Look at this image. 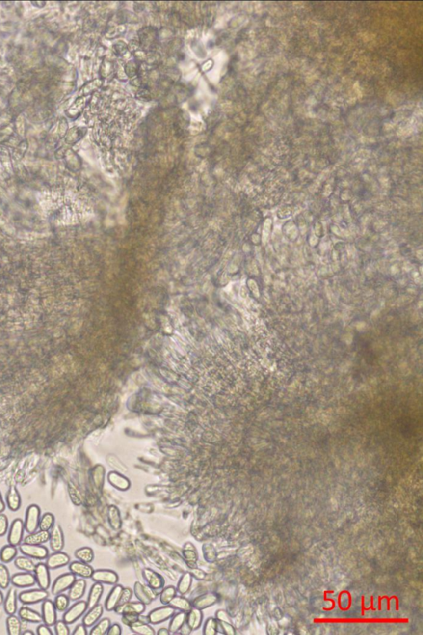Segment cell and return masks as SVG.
I'll list each match as a JSON object with an SVG mask.
<instances>
[{
    "instance_id": "e575fe53",
    "label": "cell",
    "mask_w": 423,
    "mask_h": 635,
    "mask_svg": "<svg viewBox=\"0 0 423 635\" xmlns=\"http://www.w3.org/2000/svg\"><path fill=\"white\" fill-rule=\"evenodd\" d=\"M192 582H193V576L191 575V573L189 572L184 573L178 582L177 588H176L177 592L181 594V596L188 593L190 590Z\"/></svg>"
},
{
    "instance_id": "484cf974",
    "label": "cell",
    "mask_w": 423,
    "mask_h": 635,
    "mask_svg": "<svg viewBox=\"0 0 423 635\" xmlns=\"http://www.w3.org/2000/svg\"><path fill=\"white\" fill-rule=\"evenodd\" d=\"M6 503L7 507L13 512H16L21 508L22 498L19 491L16 487H11L6 494Z\"/></svg>"
},
{
    "instance_id": "db71d44e",
    "label": "cell",
    "mask_w": 423,
    "mask_h": 635,
    "mask_svg": "<svg viewBox=\"0 0 423 635\" xmlns=\"http://www.w3.org/2000/svg\"><path fill=\"white\" fill-rule=\"evenodd\" d=\"M190 573L191 575L193 576V578H195L198 580H204L205 577H206V574H205L204 571L199 569V568H193Z\"/></svg>"
},
{
    "instance_id": "6f0895ef",
    "label": "cell",
    "mask_w": 423,
    "mask_h": 635,
    "mask_svg": "<svg viewBox=\"0 0 423 635\" xmlns=\"http://www.w3.org/2000/svg\"><path fill=\"white\" fill-rule=\"evenodd\" d=\"M5 509H6L5 502H4V500H3V497H2V494H1V492H0V514H1V513H3V511L5 510Z\"/></svg>"
},
{
    "instance_id": "7a4b0ae2",
    "label": "cell",
    "mask_w": 423,
    "mask_h": 635,
    "mask_svg": "<svg viewBox=\"0 0 423 635\" xmlns=\"http://www.w3.org/2000/svg\"><path fill=\"white\" fill-rule=\"evenodd\" d=\"M49 597V592L44 589H30L19 594V601L22 604L35 605L42 603Z\"/></svg>"
},
{
    "instance_id": "d6a6232c",
    "label": "cell",
    "mask_w": 423,
    "mask_h": 635,
    "mask_svg": "<svg viewBox=\"0 0 423 635\" xmlns=\"http://www.w3.org/2000/svg\"><path fill=\"white\" fill-rule=\"evenodd\" d=\"M183 555L185 559L186 563L188 564V567L192 568L193 567L192 565H193L194 567H196V562L198 561L199 554H198L196 548L193 546V544H190V543L185 544V546L184 548Z\"/></svg>"
},
{
    "instance_id": "7402d4cb",
    "label": "cell",
    "mask_w": 423,
    "mask_h": 635,
    "mask_svg": "<svg viewBox=\"0 0 423 635\" xmlns=\"http://www.w3.org/2000/svg\"><path fill=\"white\" fill-rule=\"evenodd\" d=\"M203 619H204V614L201 609L193 607L191 608L189 611L187 612L186 625H188L192 630H199L203 622Z\"/></svg>"
},
{
    "instance_id": "9c48e42d",
    "label": "cell",
    "mask_w": 423,
    "mask_h": 635,
    "mask_svg": "<svg viewBox=\"0 0 423 635\" xmlns=\"http://www.w3.org/2000/svg\"><path fill=\"white\" fill-rule=\"evenodd\" d=\"M33 574L36 579V583L39 586V588L48 590L52 584V580H51L50 569L48 568L46 563L39 562L36 564Z\"/></svg>"
},
{
    "instance_id": "ee69618b",
    "label": "cell",
    "mask_w": 423,
    "mask_h": 635,
    "mask_svg": "<svg viewBox=\"0 0 423 635\" xmlns=\"http://www.w3.org/2000/svg\"><path fill=\"white\" fill-rule=\"evenodd\" d=\"M11 583L9 570L4 563H0V589H7Z\"/></svg>"
},
{
    "instance_id": "4316f807",
    "label": "cell",
    "mask_w": 423,
    "mask_h": 635,
    "mask_svg": "<svg viewBox=\"0 0 423 635\" xmlns=\"http://www.w3.org/2000/svg\"><path fill=\"white\" fill-rule=\"evenodd\" d=\"M105 591L104 585L100 582H95L94 585H92L90 591H89V596H88V609H90L92 607H95L100 603V600L102 598L103 594Z\"/></svg>"
},
{
    "instance_id": "3957f363",
    "label": "cell",
    "mask_w": 423,
    "mask_h": 635,
    "mask_svg": "<svg viewBox=\"0 0 423 635\" xmlns=\"http://www.w3.org/2000/svg\"><path fill=\"white\" fill-rule=\"evenodd\" d=\"M87 609H88L87 601H77V602L66 609L63 614L62 620L66 624L72 625L85 614Z\"/></svg>"
},
{
    "instance_id": "ac0fdd59",
    "label": "cell",
    "mask_w": 423,
    "mask_h": 635,
    "mask_svg": "<svg viewBox=\"0 0 423 635\" xmlns=\"http://www.w3.org/2000/svg\"><path fill=\"white\" fill-rule=\"evenodd\" d=\"M145 610H146V605H144L143 603H141L140 601L139 602H131V601H129L128 603L123 605V606L117 607L114 609V611L118 614H121V615L125 614L140 615V614H143Z\"/></svg>"
},
{
    "instance_id": "7dc6e473",
    "label": "cell",
    "mask_w": 423,
    "mask_h": 635,
    "mask_svg": "<svg viewBox=\"0 0 423 635\" xmlns=\"http://www.w3.org/2000/svg\"><path fill=\"white\" fill-rule=\"evenodd\" d=\"M133 596V592L130 588H123V592L121 594L120 599L118 601V604L117 607H120L123 605L128 603L131 601L132 597Z\"/></svg>"
},
{
    "instance_id": "2e32d148",
    "label": "cell",
    "mask_w": 423,
    "mask_h": 635,
    "mask_svg": "<svg viewBox=\"0 0 423 635\" xmlns=\"http://www.w3.org/2000/svg\"><path fill=\"white\" fill-rule=\"evenodd\" d=\"M143 578L147 585L156 591H159L160 589L164 588V585H165L164 578L161 575H159V573L155 572L154 570L150 569V568L144 569Z\"/></svg>"
},
{
    "instance_id": "f1b7e54d",
    "label": "cell",
    "mask_w": 423,
    "mask_h": 635,
    "mask_svg": "<svg viewBox=\"0 0 423 635\" xmlns=\"http://www.w3.org/2000/svg\"><path fill=\"white\" fill-rule=\"evenodd\" d=\"M108 481L113 487H115L119 491H127L130 487L129 480L118 472H111L108 474Z\"/></svg>"
},
{
    "instance_id": "f5cc1de1",
    "label": "cell",
    "mask_w": 423,
    "mask_h": 635,
    "mask_svg": "<svg viewBox=\"0 0 423 635\" xmlns=\"http://www.w3.org/2000/svg\"><path fill=\"white\" fill-rule=\"evenodd\" d=\"M107 635H122V627L118 624H113L110 625L109 629L107 630Z\"/></svg>"
},
{
    "instance_id": "bcb514c9",
    "label": "cell",
    "mask_w": 423,
    "mask_h": 635,
    "mask_svg": "<svg viewBox=\"0 0 423 635\" xmlns=\"http://www.w3.org/2000/svg\"><path fill=\"white\" fill-rule=\"evenodd\" d=\"M221 629V633L227 635H233L236 634V630L232 625V623L218 621V630Z\"/></svg>"
},
{
    "instance_id": "74e56055",
    "label": "cell",
    "mask_w": 423,
    "mask_h": 635,
    "mask_svg": "<svg viewBox=\"0 0 423 635\" xmlns=\"http://www.w3.org/2000/svg\"><path fill=\"white\" fill-rule=\"evenodd\" d=\"M75 557L80 562L85 563H91L94 559V552L93 549L89 547H83L77 549L75 552Z\"/></svg>"
},
{
    "instance_id": "f6af8a7d",
    "label": "cell",
    "mask_w": 423,
    "mask_h": 635,
    "mask_svg": "<svg viewBox=\"0 0 423 635\" xmlns=\"http://www.w3.org/2000/svg\"><path fill=\"white\" fill-rule=\"evenodd\" d=\"M54 626L55 635H70L71 631L69 629L68 624H66L64 620H56Z\"/></svg>"
},
{
    "instance_id": "8fae6325",
    "label": "cell",
    "mask_w": 423,
    "mask_h": 635,
    "mask_svg": "<svg viewBox=\"0 0 423 635\" xmlns=\"http://www.w3.org/2000/svg\"><path fill=\"white\" fill-rule=\"evenodd\" d=\"M42 622L48 625L53 626L57 620V610L55 609L54 602L51 600H45L42 604Z\"/></svg>"
},
{
    "instance_id": "277c9868",
    "label": "cell",
    "mask_w": 423,
    "mask_h": 635,
    "mask_svg": "<svg viewBox=\"0 0 423 635\" xmlns=\"http://www.w3.org/2000/svg\"><path fill=\"white\" fill-rule=\"evenodd\" d=\"M19 550L22 554L25 555L31 559L44 560L49 555V550L43 545L22 543L19 546Z\"/></svg>"
},
{
    "instance_id": "30bf717a",
    "label": "cell",
    "mask_w": 423,
    "mask_h": 635,
    "mask_svg": "<svg viewBox=\"0 0 423 635\" xmlns=\"http://www.w3.org/2000/svg\"><path fill=\"white\" fill-rule=\"evenodd\" d=\"M71 557L62 551L53 552L46 558V565L50 570H56L70 564Z\"/></svg>"
},
{
    "instance_id": "8992f818",
    "label": "cell",
    "mask_w": 423,
    "mask_h": 635,
    "mask_svg": "<svg viewBox=\"0 0 423 635\" xmlns=\"http://www.w3.org/2000/svg\"><path fill=\"white\" fill-rule=\"evenodd\" d=\"M24 521L21 519H15L13 520L10 527L8 528V544L13 546L19 547L24 541Z\"/></svg>"
},
{
    "instance_id": "44dd1931",
    "label": "cell",
    "mask_w": 423,
    "mask_h": 635,
    "mask_svg": "<svg viewBox=\"0 0 423 635\" xmlns=\"http://www.w3.org/2000/svg\"><path fill=\"white\" fill-rule=\"evenodd\" d=\"M87 582L84 578L76 579L71 588L69 589L68 596L72 601H79L84 596L86 591Z\"/></svg>"
},
{
    "instance_id": "5b68a950",
    "label": "cell",
    "mask_w": 423,
    "mask_h": 635,
    "mask_svg": "<svg viewBox=\"0 0 423 635\" xmlns=\"http://www.w3.org/2000/svg\"><path fill=\"white\" fill-rule=\"evenodd\" d=\"M175 614V609L170 605L158 607L150 612L147 615L148 622L152 625H159L170 619Z\"/></svg>"
},
{
    "instance_id": "83f0119b",
    "label": "cell",
    "mask_w": 423,
    "mask_h": 635,
    "mask_svg": "<svg viewBox=\"0 0 423 635\" xmlns=\"http://www.w3.org/2000/svg\"><path fill=\"white\" fill-rule=\"evenodd\" d=\"M7 632L9 635H20L23 630V621L19 616L14 614H9L6 619Z\"/></svg>"
},
{
    "instance_id": "cb8c5ba5",
    "label": "cell",
    "mask_w": 423,
    "mask_h": 635,
    "mask_svg": "<svg viewBox=\"0 0 423 635\" xmlns=\"http://www.w3.org/2000/svg\"><path fill=\"white\" fill-rule=\"evenodd\" d=\"M49 539H50V531L39 529L38 531H35L33 533H28V535L24 538V543L35 544V545H42L49 541Z\"/></svg>"
},
{
    "instance_id": "d4e9b609",
    "label": "cell",
    "mask_w": 423,
    "mask_h": 635,
    "mask_svg": "<svg viewBox=\"0 0 423 635\" xmlns=\"http://www.w3.org/2000/svg\"><path fill=\"white\" fill-rule=\"evenodd\" d=\"M123 590V587L122 585H116L110 591L105 601V609H107V611L114 610L116 607L118 606Z\"/></svg>"
},
{
    "instance_id": "603a6c76",
    "label": "cell",
    "mask_w": 423,
    "mask_h": 635,
    "mask_svg": "<svg viewBox=\"0 0 423 635\" xmlns=\"http://www.w3.org/2000/svg\"><path fill=\"white\" fill-rule=\"evenodd\" d=\"M217 601H218V596L216 594H204L203 596H198L197 598L193 600L192 607L203 610L216 604Z\"/></svg>"
},
{
    "instance_id": "d6986e66",
    "label": "cell",
    "mask_w": 423,
    "mask_h": 635,
    "mask_svg": "<svg viewBox=\"0 0 423 635\" xmlns=\"http://www.w3.org/2000/svg\"><path fill=\"white\" fill-rule=\"evenodd\" d=\"M18 616L24 623L41 624L42 622V614L30 607H23L18 611Z\"/></svg>"
},
{
    "instance_id": "b9f144b4",
    "label": "cell",
    "mask_w": 423,
    "mask_h": 635,
    "mask_svg": "<svg viewBox=\"0 0 423 635\" xmlns=\"http://www.w3.org/2000/svg\"><path fill=\"white\" fill-rule=\"evenodd\" d=\"M53 602L57 611L65 612L70 607L71 600L69 598L68 595L60 593L55 596V600Z\"/></svg>"
},
{
    "instance_id": "d590c367",
    "label": "cell",
    "mask_w": 423,
    "mask_h": 635,
    "mask_svg": "<svg viewBox=\"0 0 423 635\" xmlns=\"http://www.w3.org/2000/svg\"><path fill=\"white\" fill-rule=\"evenodd\" d=\"M170 606L175 609H179L181 611L186 612V613L189 611L192 608L190 601L183 596H175L172 601H170Z\"/></svg>"
},
{
    "instance_id": "6da1fadb",
    "label": "cell",
    "mask_w": 423,
    "mask_h": 635,
    "mask_svg": "<svg viewBox=\"0 0 423 635\" xmlns=\"http://www.w3.org/2000/svg\"><path fill=\"white\" fill-rule=\"evenodd\" d=\"M42 516L41 508L37 504H30L26 508L24 520V528L27 533L37 531L39 528L40 519Z\"/></svg>"
},
{
    "instance_id": "5bb4252c",
    "label": "cell",
    "mask_w": 423,
    "mask_h": 635,
    "mask_svg": "<svg viewBox=\"0 0 423 635\" xmlns=\"http://www.w3.org/2000/svg\"><path fill=\"white\" fill-rule=\"evenodd\" d=\"M92 580L95 582L108 585H116L118 581V576L112 570L100 569L94 571L91 577Z\"/></svg>"
},
{
    "instance_id": "52a82bcc",
    "label": "cell",
    "mask_w": 423,
    "mask_h": 635,
    "mask_svg": "<svg viewBox=\"0 0 423 635\" xmlns=\"http://www.w3.org/2000/svg\"><path fill=\"white\" fill-rule=\"evenodd\" d=\"M134 594L138 601L146 606L151 604L158 596L156 590L152 589L149 585H144L139 581L134 585Z\"/></svg>"
},
{
    "instance_id": "680465c9",
    "label": "cell",
    "mask_w": 423,
    "mask_h": 635,
    "mask_svg": "<svg viewBox=\"0 0 423 635\" xmlns=\"http://www.w3.org/2000/svg\"><path fill=\"white\" fill-rule=\"evenodd\" d=\"M170 634V631H169V630L166 629V628H160V629L158 630V632H157V635H169Z\"/></svg>"
},
{
    "instance_id": "e0dca14e",
    "label": "cell",
    "mask_w": 423,
    "mask_h": 635,
    "mask_svg": "<svg viewBox=\"0 0 423 635\" xmlns=\"http://www.w3.org/2000/svg\"><path fill=\"white\" fill-rule=\"evenodd\" d=\"M18 600H19L18 591L15 586L13 585V587L9 588L7 595L4 596L3 603V609L8 615L14 614L18 610Z\"/></svg>"
},
{
    "instance_id": "94428289",
    "label": "cell",
    "mask_w": 423,
    "mask_h": 635,
    "mask_svg": "<svg viewBox=\"0 0 423 635\" xmlns=\"http://www.w3.org/2000/svg\"><path fill=\"white\" fill-rule=\"evenodd\" d=\"M3 601H4V596H3V592L0 591V606L3 605Z\"/></svg>"
},
{
    "instance_id": "681fc988",
    "label": "cell",
    "mask_w": 423,
    "mask_h": 635,
    "mask_svg": "<svg viewBox=\"0 0 423 635\" xmlns=\"http://www.w3.org/2000/svg\"><path fill=\"white\" fill-rule=\"evenodd\" d=\"M139 615L137 614H123L122 617V621L124 625L127 626H130L132 623L135 622L136 620H138Z\"/></svg>"
},
{
    "instance_id": "11a10c76",
    "label": "cell",
    "mask_w": 423,
    "mask_h": 635,
    "mask_svg": "<svg viewBox=\"0 0 423 635\" xmlns=\"http://www.w3.org/2000/svg\"><path fill=\"white\" fill-rule=\"evenodd\" d=\"M72 635H88V631H87L86 626H85V625H84V624H83V623H82V624H80V625H77V626H76V629H75V630H74L73 633H72Z\"/></svg>"
},
{
    "instance_id": "836d02e7",
    "label": "cell",
    "mask_w": 423,
    "mask_h": 635,
    "mask_svg": "<svg viewBox=\"0 0 423 635\" xmlns=\"http://www.w3.org/2000/svg\"><path fill=\"white\" fill-rule=\"evenodd\" d=\"M14 566L18 569L21 570L23 572H27V573H33L34 572L36 564L30 557H26L25 555L24 556H19L16 557L14 559Z\"/></svg>"
},
{
    "instance_id": "ffe728a7",
    "label": "cell",
    "mask_w": 423,
    "mask_h": 635,
    "mask_svg": "<svg viewBox=\"0 0 423 635\" xmlns=\"http://www.w3.org/2000/svg\"><path fill=\"white\" fill-rule=\"evenodd\" d=\"M104 609H105L104 607L100 604H98L95 607H92L89 609V611L84 614L82 623L87 628L93 627L100 620V618L102 617L103 614H104Z\"/></svg>"
},
{
    "instance_id": "7c38bea8",
    "label": "cell",
    "mask_w": 423,
    "mask_h": 635,
    "mask_svg": "<svg viewBox=\"0 0 423 635\" xmlns=\"http://www.w3.org/2000/svg\"><path fill=\"white\" fill-rule=\"evenodd\" d=\"M50 548L53 552L62 551L65 547V535L62 528L60 525L55 524L50 530V539H49Z\"/></svg>"
},
{
    "instance_id": "7bdbcfd3",
    "label": "cell",
    "mask_w": 423,
    "mask_h": 635,
    "mask_svg": "<svg viewBox=\"0 0 423 635\" xmlns=\"http://www.w3.org/2000/svg\"><path fill=\"white\" fill-rule=\"evenodd\" d=\"M217 632H218V620L213 617H210L209 619H207L204 623L203 634L204 635H217Z\"/></svg>"
},
{
    "instance_id": "60d3db41",
    "label": "cell",
    "mask_w": 423,
    "mask_h": 635,
    "mask_svg": "<svg viewBox=\"0 0 423 635\" xmlns=\"http://www.w3.org/2000/svg\"><path fill=\"white\" fill-rule=\"evenodd\" d=\"M176 596H177V589L173 585H169L165 588H163L159 594V601L163 606H167L170 605V601H172L174 597Z\"/></svg>"
},
{
    "instance_id": "ab89813d",
    "label": "cell",
    "mask_w": 423,
    "mask_h": 635,
    "mask_svg": "<svg viewBox=\"0 0 423 635\" xmlns=\"http://www.w3.org/2000/svg\"><path fill=\"white\" fill-rule=\"evenodd\" d=\"M111 625V620L107 618H105L103 620H99L98 622L92 628L91 631L89 632L90 635H105L107 633V630L109 629Z\"/></svg>"
},
{
    "instance_id": "91938a15",
    "label": "cell",
    "mask_w": 423,
    "mask_h": 635,
    "mask_svg": "<svg viewBox=\"0 0 423 635\" xmlns=\"http://www.w3.org/2000/svg\"><path fill=\"white\" fill-rule=\"evenodd\" d=\"M21 635H35L34 632L31 630H26L25 631H22Z\"/></svg>"
},
{
    "instance_id": "4dcf8cb0",
    "label": "cell",
    "mask_w": 423,
    "mask_h": 635,
    "mask_svg": "<svg viewBox=\"0 0 423 635\" xmlns=\"http://www.w3.org/2000/svg\"><path fill=\"white\" fill-rule=\"evenodd\" d=\"M186 616H187L186 612L181 611L177 613V614H174L170 618L171 620H170L169 628H168L170 634H175V633H178L180 631L181 627L185 624Z\"/></svg>"
},
{
    "instance_id": "f907efd6",
    "label": "cell",
    "mask_w": 423,
    "mask_h": 635,
    "mask_svg": "<svg viewBox=\"0 0 423 635\" xmlns=\"http://www.w3.org/2000/svg\"><path fill=\"white\" fill-rule=\"evenodd\" d=\"M37 635H53V630H51L50 626L46 625V624H40L37 627Z\"/></svg>"
},
{
    "instance_id": "ba28073f",
    "label": "cell",
    "mask_w": 423,
    "mask_h": 635,
    "mask_svg": "<svg viewBox=\"0 0 423 635\" xmlns=\"http://www.w3.org/2000/svg\"><path fill=\"white\" fill-rule=\"evenodd\" d=\"M76 580V576L74 575L71 572L59 576L58 578H55L52 585V593L55 596L58 594L64 593L65 591H68L69 589L71 588V585H73Z\"/></svg>"
},
{
    "instance_id": "1f68e13d",
    "label": "cell",
    "mask_w": 423,
    "mask_h": 635,
    "mask_svg": "<svg viewBox=\"0 0 423 635\" xmlns=\"http://www.w3.org/2000/svg\"><path fill=\"white\" fill-rule=\"evenodd\" d=\"M132 632L137 635H156V631L150 625L149 623L144 622L142 620H137L135 622L132 623L130 626Z\"/></svg>"
},
{
    "instance_id": "f35d334b",
    "label": "cell",
    "mask_w": 423,
    "mask_h": 635,
    "mask_svg": "<svg viewBox=\"0 0 423 635\" xmlns=\"http://www.w3.org/2000/svg\"><path fill=\"white\" fill-rule=\"evenodd\" d=\"M55 525V515L53 513H44L41 516L39 522V529L41 530L50 531Z\"/></svg>"
},
{
    "instance_id": "c3c4849f",
    "label": "cell",
    "mask_w": 423,
    "mask_h": 635,
    "mask_svg": "<svg viewBox=\"0 0 423 635\" xmlns=\"http://www.w3.org/2000/svg\"><path fill=\"white\" fill-rule=\"evenodd\" d=\"M8 519L3 513L0 514V537H3L8 531Z\"/></svg>"
},
{
    "instance_id": "9f6ffc18",
    "label": "cell",
    "mask_w": 423,
    "mask_h": 635,
    "mask_svg": "<svg viewBox=\"0 0 423 635\" xmlns=\"http://www.w3.org/2000/svg\"><path fill=\"white\" fill-rule=\"evenodd\" d=\"M191 631H192V630H191L190 628L188 627V625H186V623L183 625V626H182V627H181V630H180V632H181V634H182V635H188V634H190Z\"/></svg>"
},
{
    "instance_id": "f546056e",
    "label": "cell",
    "mask_w": 423,
    "mask_h": 635,
    "mask_svg": "<svg viewBox=\"0 0 423 635\" xmlns=\"http://www.w3.org/2000/svg\"><path fill=\"white\" fill-rule=\"evenodd\" d=\"M19 549L12 544H6L0 550V561L3 563H10L18 556Z\"/></svg>"
},
{
    "instance_id": "816d5d0a",
    "label": "cell",
    "mask_w": 423,
    "mask_h": 635,
    "mask_svg": "<svg viewBox=\"0 0 423 635\" xmlns=\"http://www.w3.org/2000/svg\"><path fill=\"white\" fill-rule=\"evenodd\" d=\"M215 618H216L218 621H225V622L232 623V620H231L229 614H227V611H225L223 609L217 610V611L216 612V614H215Z\"/></svg>"
},
{
    "instance_id": "4fadbf2b",
    "label": "cell",
    "mask_w": 423,
    "mask_h": 635,
    "mask_svg": "<svg viewBox=\"0 0 423 635\" xmlns=\"http://www.w3.org/2000/svg\"><path fill=\"white\" fill-rule=\"evenodd\" d=\"M11 584L15 586L16 588L31 587L36 584L34 574L27 572L15 573L14 575L11 576Z\"/></svg>"
},
{
    "instance_id": "9a60e30c",
    "label": "cell",
    "mask_w": 423,
    "mask_h": 635,
    "mask_svg": "<svg viewBox=\"0 0 423 635\" xmlns=\"http://www.w3.org/2000/svg\"><path fill=\"white\" fill-rule=\"evenodd\" d=\"M69 570L71 573H73L74 575L84 579L91 578L94 571V568L89 563H85L80 561L70 562Z\"/></svg>"
},
{
    "instance_id": "8d00e7d4",
    "label": "cell",
    "mask_w": 423,
    "mask_h": 635,
    "mask_svg": "<svg viewBox=\"0 0 423 635\" xmlns=\"http://www.w3.org/2000/svg\"><path fill=\"white\" fill-rule=\"evenodd\" d=\"M108 522L113 530H118L121 528L122 520L118 507L112 505L108 508Z\"/></svg>"
}]
</instances>
